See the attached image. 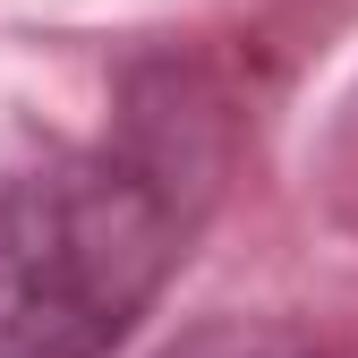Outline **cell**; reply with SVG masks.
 Here are the masks:
<instances>
[{
	"label": "cell",
	"mask_w": 358,
	"mask_h": 358,
	"mask_svg": "<svg viewBox=\"0 0 358 358\" xmlns=\"http://www.w3.org/2000/svg\"><path fill=\"white\" fill-rule=\"evenodd\" d=\"M231 171V94L188 60L128 69L120 128L0 179V358H111L188 264Z\"/></svg>",
	"instance_id": "cell-1"
},
{
	"label": "cell",
	"mask_w": 358,
	"mask_h": 358,
	"mask_svg": "<svg viewBox=\"0 0 358 358\" xmlns=\"http://www.w3.org/2000/svg\"><path fill=\"white\" fill-rule=\"evenodd\" d=\"M162 358H358V350L307 333V324H290V316H213V324H196V333H179Z\"/></svg>",
	"instance_id": "cell-2"
}]
</instances>
